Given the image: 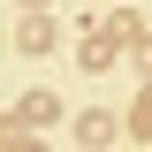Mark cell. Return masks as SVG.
I'll return each mask as SVG.
<instances>
[{
	"label": "cell",
	"mask_w": 152,
	"mask_h": 152,
	"mask_svg": "<svg viewBox=\"0 0 152 152\" xmlns=\"http://www.w3.org/2000/svg\"><path fill=\"white\" fill-rule=\"evenodd\" d=\"M23 46H31V53H46V46H53V23H38V15H31V23H23Z\"/></svg>",
	"instance_id": "cell-2"
},
{
	"label": "cell",
	"mask_w": 152,
	"mask_h": 152,
	"mask_svg": "<svg viewBox=\"0 0 152 152\" xmlns=\"http://www.w3.org/2000/svg\"><path fill=\"white\" fill-rule=\"evenodd\" d=\"M53 114H61V107H53V91H31V99H23V122H38V129H46Z\"/></svg>",
	"instance_id": "cell-1"
}]
</instances>
